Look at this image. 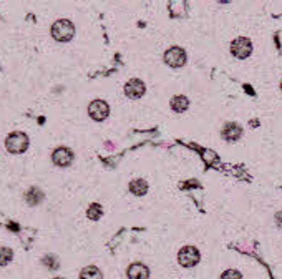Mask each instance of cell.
I'll return each instance as SVG.
<instances>
[{"label":"cell","instance_id":"cell-1","mask_svg":"<svg viewBox=\"0 0 282 279\" xmlns=\"http://www.w3.org/2000/svg\"><path fill=\"white\" fill-rule=\"evenodd\" d=\"M52 35L58 42H68L75 35V25L70 20H57L52 25Z\"/></svg>","mask_w":282,"mask_h":279},{"label":"cell","instance_id":"cell-2","mask_svg":"<svg viewBox=\"0 0 282 279\" xmlns=\"http://www.w3.org/2000/svg\"><path fill=\"white\" fill-rule=\"evenodd\" d=\"M5 146L14 155H20V153H23L28 148V136L20 132L10 133L7 136V140H5Z\"/></svg>","mask_w":282,"mask_h":279},{"label":"cell","instance_id":"cell-3","mask_svg":"<svg viewBox=\"0 0 282 279\" xmlns=\"http://www.w3.org/2000/svg\"><path fill=\"white\" fill-rule=\"evenodd\" d=\"M178 261H179V264L184 266V268H193V266L199 263V251H197L194 246H184L179 249Z\"/></svg>","mask_w":282,"mask_h":279},{"label":"cell","instance_id":"cell-4","mask_svg":"<svg viewBox=\"0 0 282 279\" xmlns=\"http://www.w3.org/2000/svg\"><path fill=\"white\" fill-rule=\"evenodd\" d=\"M251 52H253V44L246 37H239L231 44V53L236 58H241V60L243 58H248L251 55Z\"/></svg>","mask_w":282,"mask_h":279},{"label":"cell","instance_id":"cell-5","mask_svg":"<svg viewBox=\"0 0 282 279\" xmlns=\"http://www.w3.org/2000/svg\"><path fill=\"white\" fill-rule=\"evenodd\" d=\"M165 62L173 68H179L186 63V52L181 47H171L165 53Z\"/></svg>","mask_w":282,"mask_h":279},{"label":"cell","instance_id":"cell-6","mask_svg":"<svg viewBox=\"0 0 282 279\" xmlns=\"http://www.w3.org/2000/svg\"><path fill=\"white\" fill-rule=\"evenodd\" d=\"M88 113L93 120L101 122L108 116V113H110V108H108V103L103 102V100H93V102L88 105Z\"/></svg>","mask_w":282,"mask_h":279},{"label":"cell","instance_id":"cell-7","mask_svg":"<svg viewBox=\"0 0 282 279\" xmlns=\"http://www.w3.org/2000/svg\"><path fill=\"white\" fill-rule=\"evenodd\" d=\"M145 83H143L141 80L138 78H133L130 80L127 85H125V93H127V97L131 98V100H138L141 98L143 95H145Z\"/></svg>","mask_w":282,"mask_h":279},{"label":"cell","instance_id":"cell-8","mask_svg":"<svg viewBox=\"0 0 282 279\" xmlns=\"http://www.w3.org/2000/svg\"><path fill=\"white\" fill-rule=\"evenodd\" d=\"M71 162H73V153L68 148L62 146L53 151V163L57 166H68Z\"/></svg>","mask_w":282,"mask_h":279},{"label":"cell","instance_id":"cell-9","mask_svg":"<svg viewBox=\"0 0 282 279\" xmlns=\"http://www.w3.org/2000/svg\"><path fill=\"white\" fill-rule=\"evenodd\" d=\"M221 135H223V138L227 141H236L241 138L243 135V128L239 127L237 123H226L223 130H221Z\"/></svg>","mask_w":282,"mask_h":279},{"label":"cell","instance_id":"cell-10","mask_svg":"<svg viewBox=\"0 0 282 279\" xmlns=\"http://www.w3.org/2000/svg\"><path fill=\"white\" fill-rule=\"evenodd\" d=\"M127 272H128L130 279H148L149 277V269L141 263H133Z\"/></svg>","mask_w":282,"mask_h":279},{"label":"cell","instance_id":"cell-11","mask_svg":"<svg viewBox=\"0 0 282 279\" xmlns=\"http://www.w3.org/2000/svg\"><path fill=\"white\" fill-rule=\"evenodd\" d=\"M171 108L178 111V113H183V111L188 110V106H189V100L184 97V95H176V97H173L171 98Z\"/></svg>","mask_w":282,"mask_h":279},{"label":"cell","instance_id":"cell-12","mask_svg":"<svg viewBox=\"0 0 282 279\" xmlns=\"http://www.w3.org/2000/svg\"><path fill=\"white\" fill-rule=\"evenodd\" d=\"M130 191L136 194V196H143V194H146V191H148V183L145 180H140V178L131 180L130 181Z\"/></svg>","mask_w":282,"mask_h":279},{"label":"cell","instance_id":"cell-13","mask_svg":"<svg viewBox=\"0 0 282 279\" xmlns=\"http://www.w3.org/2000/svg\"><path fill=\"white\" fill-rule=\"evenodd\" d=\"M80 279H103V276H101V271L97 266H88L82 271Z\"/></svg>","mask_w":282,"mask_h":279},{"label":"cell","instance_id":"cell-14","mask_svg":"<svg viewBox=\"0 0 282 279\" xmlns=\"http://www.w3.org/2000/svg\"><path fill=\"white\" fill-rule=\"evenodd\" d=\"M42 200H44V194H42L40 189L32 188V189H30V191L27 193V203H28V205L35 206V205H38Z\"/></svg>","mask_w":282,"mask_h":279},{"label":"cell","instance_id":"cell-15","mask_svg":"<svg viewBox=\"0 0 282 279\" xmlns=\"http://www.w3.org/2000/svg\"><path fill=\"white\" fill-rule=\"evenodd\" d=\"M101 215H103V211H101V206L93 203L92 206H88V211H87V216L90 219H93V221H97V219L101 218Z\"/></svg>","mask_w":282,"mask_h":279},{"label":"cell","instance_id":"cell-16","mask_svg":"<svg viewBox=\"0 0 282 279\" xmlns=\"http://www.w3.org/2000/svg\"><path fill=\"white\" fill-rule=\"evenodd\" d=\"M12 258H14V253H12V249L9 248H0V266H5L9 264Z\"/></svg>","mask_w":282,"mask_h":279},{"label":"cell","instance_id":"cell-17","mask_svg":"<svg viewBox=\"0 0 282 279\" xmlns=\"http://www.w3.org/2000/svg\"><path fill=\"white\" fill-rule=\"evenodd\" d=\"M44 264L49 266L50 269H57L58 268V259L55 256H45L44 258Z\"/></svg>","mask_w":282,"mask_h":279},{"label":"cell","instance_id":"cell-18","mask_svg":"<svg viewBox=\"0 0 282 279\" xmlns=\"http://www.w3.org/2000/svg\"><path fill=\"white\" fill-rule=\"evenodd\" d=\"M221 279H243V276H241V272H239V271L229 269V271H226L223 276H221Z\"/></svg>","mask_w":282,"mask_h":279},{"label":"cell","instance_id":"cell-19","mask_svg":"<svg viewBox=\"0 0 282 279\" xmlns=\"http://www.w3.org/2000/svg\"><path fill=\"white\" fill-rule=\"evenodd\" d=\"M280 90H282V82H280Z\"/></svg>","mask_w":282,"mask_h":279}]
</instances>
